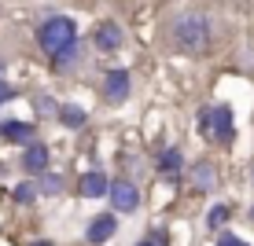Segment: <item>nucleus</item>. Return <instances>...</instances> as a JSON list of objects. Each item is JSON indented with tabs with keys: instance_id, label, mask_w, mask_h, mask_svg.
Returning <instances> with one entry per match:
<instances>
[{
	"instance_id": "nucleus-3",
	"label": "nucleus",
	"mask_w": 254,
	"mask_h": 246,
	"mask_svg": "<svg viewBox=\"0 0 254 246\" xmlns=\"http://www.w3.org/2000/svg\"><path fill=\"white\" fill-rule=\"evenodd\" d=\"M199 129L203 136H210L214 144H229L232 140V110L229 107H210L199 114Z\"/></svg>"
},
{
	"instance_id": "nucleus-1",
	"label": "nucleus",
	"mask_w": 254,
	"mask_h": 246,
	"mask_svg": "<svg viewBox=\"0 0 254 246\" xmlns=\"http://www.w3.org/2000/svg\"><path fill=\"white\" fill-rule=\"evenodd\" d=\"M37 45L56 66L74 63V51H77V26H74V19H66V15L45 19L37 26Z\"/></svg>"
},
{
	"instance_id": "nucleus-9",
	"label": "nucleus",
	"mask_w": 254,
	"mask_h": 246,
	"mask_svg": "<svg viewBox=\"0 0 254 246\" xmlns=\"http://www.w3.org/2000/svg\"><path fill=\"white\" fill-rule=\"evenodd\" d=\"M0 136L4 140H15V144H22V140H30L33 136V125L30 121H0Z\"/></svg>"
},
{
	"instance_id": "nucleus-4",
	"label": "nucleus",
	"mask_w": 254,
	"mask_h": 246,
	"mask_svg": "<svg viewBox=\"0 0 254 246\" xmlns=\"http://www.w3.org/2000/svg\"><path fill=\"white\" fill-rule=\"evenodd\" d=\"M107 195H111V206H115L118 213H133V209L140 206V191L129 180H111L107 184Z\"/></svg>"
},
{
	"instance_id": "nucleus-18",
	"label": "nucleus",
	"mask_w": 254,
	"mask_h": 246,
	"mask_svg": "<svg viewBox=\"0 0 254 246\" xmlns=\"http://www.w3.org/2000/svg\"><path fill=\"white\" fill-rule=\"evenodd\" d=\"M11 96H15V92H11V89H7V85H4V81H0V103H7V99H11Z\"/></svg>"
},
{
	"instance_id": "nucleus-7",
	"label": "nucleus",
	"mask_w": 254,
	"mask_h": 246,
	"mask_svg": "<svg viewBox=\"0 0 254 246\" xmlns=\"http://www.w3.org/2000/svg\"><path fill=\"white\" fill-rule=\"evenodd\" d=\"M115 228H118V224H115V217H111V213H103V217H96V221L89 224V232H85V239L100 246V243H107L111 235H115Z\"/></svg>"
},
{
	"instance_id": "nucleus-10",
	"label": "nucleus",
	"mask_w": 254,
	"mask_h": 246,
	"mask_svg": "<svg viewBox=\"0 0 254 246\" xmlns=\"http://www.w3.org/2000/svg\"><path fill=\"white\" fill-rule=\"evenodd\" d=\"M107 177H103V173H85L81 177V195L85 198H100V195H107Z\"/></svg>"
},
{
	"instance_id": "nucleus-8",
	"label": "nucleus",
	"mask_w": 254,
	"mask_h": 246,
	"mask_svg": "<svg viewBox=\"0 0 254 246\" xmlns=\"http://www.w3.org/2000/svg\"><path fill=\"white\" fill-rule=\"evenodd\" d=\"M22 169L26 173H45L48 169V147H41V144L26 147L22 151Z\"/></svg>"
},
{
	"instance_id": "nucleus-6",
	"label": "nucleus",
	"mask_w": 254,
	"mask_h": 246,
	"mask_svg": "<svg viewBox=\"0 0 254 246\" xmlns=\"http://www.w3.org/2000/svg\"><path fill=\"white\" fill-rule=\"evenodd\" d=\"M96 48L100 51H118L122 48V26L118 22H100V30H96Z\"/></svg>"
},
{
	"instance_id": "nucleus-19",
	"label": "nucleus",
	"mask_w": 254,
	"mask_h": 246,
	"mask_svg": "<svg viewBox=\"0 0 254 246\" xmlns=\"http://www.w3.org/2000/svg\"><path fill=\"white\" fill-rule=\"evenodd\" d=\"M136 246H159V243H155V239H140Z\"/></svg>"
},
{
	"instance_id": "nucleus-2",
	"label": "nucleus",
	"mask_w": 254,
	"mask_h": 246,
	"mask_svg": "<svg viewBox=\"0 0 254 246\" xmlns=\"http://www.w3.org/2000/svg\"><path fill=\"white\" fill-rule=\"evenodd\" d=\"M166 41L173 51H185V55H199L210 48V19L199 11H181L173 15L166 26Z\"/></svg>"
},
{
	"instance_id": "nucleus-14",
	"label": "nucleus",
	"mask_w": 254,
	"mask_h": 246,
	"mask_svg": "<svg viewBox=\"0 0 254 246\" xmlns=\"http://www.w3.org/2000/svg\"><path fill=\"white\" fill-rule=\"evenodd\" d=\"M229 217H232V209H229V206H214V209H210V217H206V224H210V228H221L225 221H229Z\"/></svg>"
},
{
	"instance_id": "nucleus-15",
	"label": "nucleus",
	"mask_w": 254,
	"mask_h": 246,
	"mask_svg": "<svg viewBox=\"0 0 254 246\" xmlns=\"http://www.w3.org/2000/svg\"><path fill=\"white\" fill-rule=\"evenodd\" d=\"M15 202H33V188L30 184H19V188H15Z\"/></svg>"
},
{
	"instance_id": "nucleus-13",
	"label": "nucleus",
	"mask_w": 254,
	"mask_h": 246,
	"mask_svg": "<svg viewBox=\"0 0 254 246\" xmlns=\"http://www.w3.org/2000/svg\"><path fill=\"white\" fill-rule=\"evenodd\" d=\"M195 184H199V191H210V188H214V165H210V162L195 165Z\"/></svg>"
},
{
	"instance_id": "nucleus-12",
	"label": "nucleus",
	"mask_w": 254,
	"mask_h": 246,
	"mask_svg": "<svg viewBox=\"0 0 254 246\" xmlns=\"http://www.w3.org/2000/svg\"><path fill=\"white\" fill-rule=\"evenodd\" d=\"M59 118H63L66 129H81L85 125V110L74 107V103H66V107H59Z\"/></svg>"
},
{
	"instance_id": "nucleus-21",
	"label": "nucleus",
	"mask_w": 254,
	"mask_h": 246,
	"mask_svg": "<svg viewBox=\"0 0 254 246\" xmlns=\"http://www.w3.org/2000/svg\"><path fill=\"white\" fill-rule=\"evenodd\" d=\"M251 221H254V213H251Z\"/></svg>"
},
{
	"instance_id": "nucleus-16",
	"label": "nucleus",
	"mask_w": 254,
	"mask_h": 246,
	"mask_svg": "<svg viewBox=\"0 0 254 246\" xmlns=\"http://www.w3.org/2000/svg\"><path fill=\"white\" fill-rule=\"evenodd\" d=\"M217 246H247V243H243L240 235H229V232H225L221 239H217Z\"/></svg>"
},
{
	"instance_id": "nucleus-11",
	"label": "nucleus",
	"mask_w": 254,
	"mask_h": 246,
	"mask_svg": "<svg viewBox=\"0 0 254 246\" xmlns=\"http://www.w3.org/2000/svg\"><path fill=\"white\" fill-rule=\"evenodd\" d=\"M181 165H185V158H181L177 147H170V151H162V154H159V169L166 173V177H177Z\"/></svg>"
},
{
	"instance_id": "nucleus-5",
	"label": "nucleus",
	"mask_w": 254,
	"mask_h": 246,
	"mask_svg": "<svg viewBox=\"0 0 254 246\" xmlns=\"http://www.w3.org/2000/svg\"><path fill=\"white\" fill-rule=\"evenodd\" d=\"M103 96H107L111 103H126V96H129V74H126V70H111V74H107Z\"/></svg>"
},
{
	"instance_id": "nucleus-20",
	"label": "nucleus",
	"mask_w": 254,
	"mask_h": 246,
	"mask_svg": "<svg viewBox=\"0 0 254 246\" xmlns=\"http://www.w3.org/2000/svg\"><path fill=\"white\" fill-rule=\"evenodd\" d=\"M30 246H52V243H30Z\"/></svg>"
},
{
	"instance_id": "nucleus-17",
	"label": "nucleus",
	"mask_w": 254,
	"mask_h": 246,
	"mask_svg": "<svg viewBox=\"0 0 254 246\" xmlns=\"http://www.w3.org/2000/svg\"><path fill=\"white\" fill-rule=\"evenodd\" d=\"M45 191H48V195H56V191H59V177H45Z\"/></svg>"
}]
</instances>
